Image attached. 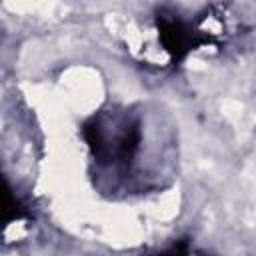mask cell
Masks as SVG:
<instances>
[{"label": "cell", "instance_id": "obj_1", "mask_svg": "<svg viewBox=\"0 0 256 256\" xmlns=\"http://www.w3.org/2000/svg\"><path fill=\"white\" fill-rule=\"evenodd\" d=\"M80 134L98 166L126 170L142 146V120L128 108L98 110L84 120Z\"/></svg>", "mask_w": 256, "mask_h": 256}, {"label": "cell", "instance_id": "obj_2", "mask_svg": "<svg viewBox=\"0 0 256 256\" xmlns=\"http://www.w3.org/2000/svg\"><path fill=\"white\" fill-rule=\"evenodd\" d=\"M154 26L158 34V44L172 64L186 60L190 52H194L198 46L208 42L202 36L204 30L196 28L192 22L180 18L178 14L160 12L154 18Z\"/></svg>", "mask_w": 256, "mask_h": 256}, {"label": "cell", "instance_id": "obj_3", "mask_svg": "<svg viewBox=\"0 0 256 256\" xmlns=\"http://www.w3.org/2000/svg\"><path fill=\"white\" fill-rule=\"evenodd\" d=\"M154 256H194V250H192L188 240H178V242H174L172 246H168L166 250H162Z\"/></svg>", "mask_w": 256, "mask_h": 256}]
</instances>
